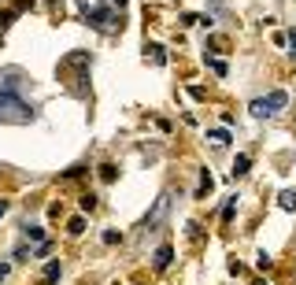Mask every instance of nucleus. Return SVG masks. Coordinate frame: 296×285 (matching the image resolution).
Returning <instances> with one entry per match:
<instances>
[{
	"label": "nucleus",
	"mask_w": 296,
	"mask_h": 285,
	"mask_svg": "<svg viewBox=\"0 0 296 285\" xmlns=\"http://www.w3.org/2000/svg\"><path fill=\"white\" fill-rule=\"evenodd\" d=\"M85 19H89V26H97V30H111V8H89L85 4Z\"/></svg>",
	"instance_id": "obj_3"
},
{
	"label": "nucleus",
	"mask_w": 296,
	"mask_h": 285,
	"mask_svg": "<svg viewBox=\"0 0 296 285\" xmlns=\"http://www.w3.org/2000/svg\"><path fill=\"white\" fill-rule=\"evenodd\" d=\"M8 271H11V267H8V263H0V281H4V278H8Z\"/></svg>",
	"instance_id": "obj_20"
},
{
	"label": "nucleus",
	"mask_w": 296,
	"mask_h": 285,
	"mask_svg": "<svg viewBox=\"0 0 296 285\" xmlns=\"http://www.w3.org/2000/svg\"><path fill=\"white\" fill-rule=\"evenodd\" d=\"M248 167H252V156H237V160H233V178H241V174H248Z\"/></svg>",
	"instance_id": "obj_6"
},
{
	"label": "nucleus",
	"mask_w": 296,
	"mask_h": 285,
	"mask_svg": "<svg viewBox=\"0 0 296 285\" xmlns=\"http://www.w3.org/2000/svg\"><path fill=\"white\" fill-rule=\"evenodd\" d=\"M208 67H211L215 74H226V63H222V59H208Z\"/></svg>",
	"instance_id": "obj_15"
},
{
	"label": "nucleus",
	"mask_w": 296,
	"mask_h": 285,
	"mask_svg": "<svg viewBox=\"0 0 296 285\" xmlns=\"http://www.w3.org/2000/svg\"><path fill=\"white\" fill-rule=\"evenodd\" d=\"M67 233H71V237L85 233V218H82V215H78V218H71V223H67Z\"/></svg>",
	"instance_id": "obj_9"
},
{
	"label": "nucleus",
	"mask_w": 296,
	"mask_h": 285,
	"mask_svg": "<svg viewBox=\"0 0 296 285\" xmlns=\"http://www.w3.org/2000/svg\"><path fill=\"white\" fill-rule=\"evenodd\" d=\"M208 141H211L215 148H222L226 141H230V134H226V130H211V134H208Z\"/></svg>",
	"instance_id": "obj_8"
},
{
	"label": "nucleus",
	"mask_w": 296,
	"mask_h": 285,
	"mask_svg": "<svg viewBox=\"0 0 296 285\" xmlns=\"http://www.w3.org/2000/svg\"><path fill=\"white\" fill-rule=\"evenodd\" d=\"M4 215H8V200H4V196H0V218H4Z\"/></svg>",
	"instance_id": "obj_19"
},
{
	"label": "nucleus",
	"mask_w": 296,
	"mask_h": 285,
	"mask_svg": "<svg viewBox=\"0 0 296 285\" xmlns=\"http://www.w3.org/2000/svg\"><path fill=\"white\" fill-rule=\"evenodd\" d=\"M93 208H97V196L85 193V196H82V211H93Z\"/></svg>",
	"instance_id": "obj_14"
},
{
	"label": "nucleus",
	"mask_w": 296,
	"mask_h": 285,
	"mask_svg": "<svg viewBox=\"0 0 296 285\" xmlns=\"http://www.w3.org/2000/svg\"><path fill=\"white\" fill-rule=\"evenodd\" d=\"M11 15H15V11H0V26H8V23H11Z\"/></svg>",
	"instance_id": "obj_18"
},
{
	"label": "nucleus",
	"mask_w": 296,
	"mask_h": 285,
	"mask_svg": "<svg viewBox=\"0 0 296 285\" xmlns=\"http://www.w3.org/2000/svg\"><path fill=\"white\" fill-rule=\"evenodd\" d=\"M115 174H119V170H115L111 163H104V167H100V178H104V182H115Z\"/></svg>",
	"instance_id": "obj_13"
},
{
	"label": "nucleus",
	"mask_w": 296,
	"mask_h": 285,
	"mask_svg": "<svg viewBox=\"0 0 296 285\" xmlns=\"http://www.w3.org/2000/svg\"><path fill=\"white\" fill-rule=\"evenodd\" d=\"M282 208H285V211H296V193H292V189H285V193H282Z\"/></svg>",
	"instance_id": "obj_11"
},
{
	"label": "nucleus",
	"mask_w": 296,
	"mask_h": 285,
	"mask_svg": "<svg viewBox=\"0 0 296 285\" xmlns=\"http://www.w3.org/2000/svg\"><path fill=\"white\" fill-rule=\"evenodd\" d=\"M59 274H63V263H59V259H49V263H44V274H41V278L52 285V281H59Z\"/></svg>",
	"instance_id": "obj_4"
},
{
	"label": "nucleus",
	"mask_w": 296,
	"mask_h": 285,
	"mask_svg": "<svg viewBox=\"0 0 296 285\" xmlns=\"http://www.w3.org/2000/svg\"><path fill=\"white\" fill-rule=\"evenodd\" d=\"M285 104H289V97H285L282 89H278V93H270V97H259V100H252V104H248V112H252L256 119H267V115H274V112H282Z\"/></svg>",
	"instance_id": "obj_2"
},
{
	"label": "nucleus",
	"mask_w": 296,
	"mask_h": 285,
	"mask_svg": "<svg viewBox=\"0 0 296 285\" xmlns=\"http://www.w3.org/2000/svg\"><path fill=\"white\" fill-rule=\"evenodd\" d=\"M22 233H26V241H34V245L44 241V230H41V226H22Z\"/></svg>",
	"instance_id": "obj_7"
},
{
	"label": "nucleus",
	"mask_w": 296,
	"mask_h": 285,
	"mask_svg": "<svg viewBox=\"0 0 296 285\" xmlns=\"http://www.w3.org/2000/svg\"><path fill=\"white\" fill-rule=\"evenodd\" d=\"M145 52L152 56V63H160V67H163V63H167V56H163V49H160V45H148Z\"/></svg>",
	"instance_id": "obj_10"
},
{
	"label": "nucleus",
	"mask_w": 296,
	"mask_h": 285,
	"mask_svg": "<svg viewBox=\"0 0 296 285\" xmlns=\"http://www.w3.org/2000/svg\"><path fill=\"white\" fill-rule=\"evenodd\" d=\"M256 267H259V271H270V267H274V259L267 256V252H259V256H256Z\"/></svg>",
	"instance_id": "obj_12"
},
{
	"label": "nucleus",
	"mask_w": 296,
	"mask_h": 285,
	"mask_svg": "<svg viewBox=\"0 0 296 285\" xmlns=\"http://www.w3.org/2000/svg\"><path fill=\"white\" fill-rule=\"evenodd\" d=\"M170 256H174L170 245H160V248H155V271H167V267H170Z\"/></svg>",
	"instance_id": "obj_5"
},
{
	"label": "nucleus",
	"mask_w": 296,
	"mask_h": 285,
	"mask_svg": "<svg viewBox=\"0 0 296 285\" xmlns=\"http://www.w3.org/2000/svg\"><path fill=\"white\" fill-rule=\"evenodd\" d=\"M15 71H0V122H34V107H30L22 97H19V82H11Z\"/></svg>",
	"instance_id": "obj_1"
},
{
	"label": "nucleus",
	"mask_w": 296,
	"mask_h": 285,
	"mask_svg": "<svg viewBox=\"0 0 296 285\" xmlns=\"http://www.w3.org/2000/svg\"><path fill=\"white\" fill-rule=\"evenodd\" d=\"M119 241H122V237H119L115 230H107V233H104V245H119Z\"/></svg>",
	"instance_id": "obj_17"
},
{
	"label": "nucleus",
	"mask_w": 296,
	"mask_h": 285,
	"mask_svg": "<svg viewBox=\"0 0 296 285\" xmlns=\"http://www.w3.org/2000/svg\"><path fill=\"white\" fill-rule=\"evenodd\" d=\"M256 285H270V281H263V278H259V281H256Z\"/></svg>",
	"instance_id": "obj_21"
},
{
	"label": "nucleus",
	"mask_w": 296,
	"mask_h": 285,
	"mask_svg": "<svg viewBox=\"0 0 296 285\" xmlns=\"http://www.w3.org/2000/svg\"><path fill=\"white\" fill-rule=\"evenodd\" d=\"M233 211H237V204H233V200H230V204H226V208H222V223H230V218H233Z\"/></svg>",
	"instance_id": "obj_16"
}]
</instances>
